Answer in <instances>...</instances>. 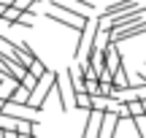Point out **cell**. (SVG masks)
Masks as SVG:
<instances>
[{
    "label": "cell",
    "mask_w": 146,
    "mask_h": 138,
    "mask_svg": "<svg viewBox=\"0 0 146 138\" xmlns=\"http://www.w3.org/2000/svg\"><path fill=\"white\" fill-rule=\"evenodd\" d=\"M46 19L57 22V25L68 27V30H78V33H81L84 27L89 25V16L73 14V11H68L65 5H52V8H46Z\"/></svg>",
    "instance_id": "obj_1"
},
{
    "label": "cell",
    "mask_w": 146,
    "mask_h": 138,
    "mask_svg": "<svg viewBox=\"0 0 146 138\" xmlns=\"http://www.w3.org/2000/svg\"><path fill=\"white\" fill-rule=\"evenodd\" d=\"M76 84H73V70H57V95H60V108L70 111L76 103Z\"/></svg>",
    "instance_id": "obj_2"
},
{
    "label": "cell",
    "mask_w": 146,
    "mask_h": 138,
    "mask_svg": "<svg viewBox=\"0 0 146 138\" xmlns=\"http://www.w3.org/2000/svg\"><path fill=\"white\" fill-rule=\"evenodd\" d=\"M95 38H98V22H89V25L78 33V43H76V52H73V60H76V62H84V60L89 57V52H92V46H95Z\"/></svg>",
    "instance_id": "obj_3"
},
{
    "label": "cell",
    "mask_w": 146,
    "mask_h": 138,
    "mask_svg": "<svg viewBox=\"0 0 146 138\" xmlns=\"http://www.w3.org/2000/svg\"><path fill=\"white\" fill-rule=\"evenodd\" d=\"M3 117V130H11L16 135H35V125L38 122H30V119H19V117H11V114H0Z\"/></svg>",
    "instance_id": "obj_4"
},
{
    "label": "cell",
    "mask_w": 146,
    "mask_h": 138,
    "mask_svg": "<svg viewBox=\"0 0 146 138\" xmlns=\"http://www.w3.org/2000/svg\"><path fill=\"white\" fill-rule=\"evenodd\" d=\"M52 5H65L68 11L81 16H89V11L95 8V3H89V0H52Z\"/></svg>",
    "instance_id": "obj_5"
},
{
    "label": "cell",
    "mask_w": 146,
    "mask_h": 138,
    "mask_svg": "<svg viewBox=\"0 0 146 138\" xmlns=\"http://www.w3.org/2000/svg\"><path fill=\"white\" fill-rule=\"evenodd\" d=\"M122 122L119 111H108L103 117V130H100V138H114L116 135V125Z\"/></svg>",
    "instance_id": "obj_6"
},
{
    "label": "cell",
    "mask_w": 146,
    "mask_h": 138,
    "mask_svg": "<svg viewBox=\"0 0 146 138\" xmlns=\"http://www.w3.org/2000/svg\"><path fill=\"white\" fill-rule=\"evenodd\" d=\"M92 103H95V98L89 95V92H76V103H73V108H84V111H92Z\"/></svg>",
    "instance_id": "obj_7"
},
{
    "label": "cell",
    "mask_w": 146,
    "mask_h": 138,
    "mask_svg": "<svg viewBox=\"0 0 146 138\" xmlns=\"http://www.w3.org/2000/svg\"><path fill=\"white\" fill-rule=\"evenodd\" d=\"M30 73L35 76L38 81H41V79H49V76H52V70H49L46 65H43L41 60H38V62H33V65H30Z\"/></svg>",
    "instance_id": "obj_8"
},
{
    "label": "cell",
    "mask_w": 146,
    "mask_h": 138,
    "mask_svg": "<svg viewBox=\"0 0 146 138\" xmlns=\"http://www.w3.org/2000/svg\"><path fill=\"white\" fill-rule=\"evenodd\" d=\"M16 0H0V5H14Z\"/></svg>",
    "instance_id": "obj_9"
}]
</instances>
